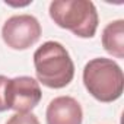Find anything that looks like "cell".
<instances>
[{"mask_svg": "<svg viewBox=\"0 0 124 124\" xmlns=\"http://www.w3.org/2000/svg\"><path fill=\"white\" fill-rule=\"evenodd\" d=\"M34 66L38 83L61 89L75 76V64L67 50L57 41H47L34 53Z\"/></svg>", "mask_w": 124, "mask_h": 124, "instance_id": "6da1fadb", "label": "cell"}, {"mask_svg": "<svg viewBox=\"0 0 124 124\" xmlns=\"http://www.w3.org/2000/svg\"><path fill=\"white\" fill-rule=\"evenodd\" d=\"M83 83L88 92L101 102L118 99L124 89L121 67L111 58H92L83 69Z\"/></svg>", "mask_w": 124, "mask_h": 124, "instance_id": "7a4b0ae2", "label": "cell"}, {"mask_svg": "<svg viewBox=\"0 0 124 124\" xmlns=\"http://www.w3.org/2000/svg\"><path fill=\"white\" fill-rule=\"evenodd\" d=\"M50 18L60 28L69 29L80 38H92L98 29V12L89 0L51 2Z\"/></svg>", "mask_w": 124, "mask_h": 124, "instance_id": "3957f363", "label": "cell"}, {"mask_svg": "<svg viewBox=\"0 0 124 124\" xmlns=\"http://www.w3.org/2000/svg\"><path fill=\"white\" fill-rule=\"evenodd\" d=\"M3 41L13 50H26L41 37V25L31 15H15L2 28Z\"/></svg>", "mask_w": 124, "mask_h": 124, "instance_id": "277c9868", "label": "cell"}, {"mask_svg": "<svg viewBox=\"0 0 124 124\" xmlns=\"http://www.w3.org/2000/svg\"><path fill=\"white\" fill-rule=\"evenodd\" d=\"M39 83L31 76L9 79L6 85V105L16 112H31L41 101Z\"/></svg>", "mask_w": 124, "mask_h": 124, "instance_id": "5b68a950", "label": "cell"}, {"mask_svg": "<svg viewBox=\"0 0 124 124\" xmlns=\"http://www.w3.org/2000/svg\"><path fill=\"white\" fill-rule=\"evenodd\" d=\"M45 118L47 124H82L83 111L75 98L57 96L48 104Z\"/></svg>", "mask_w": 124, "mask_h": 124, "instance_id": "8992f818", "label": "cell"}, {"mask_svg": "<svg viewBox=\"0 0 124 124\" xmlns=\"http://www.w3.org/2000/svg\"><path fill=\"white\" fill-rule=\"evenodd\" d=\"M102 47L117 58H124V21L109 22L102 31Z\"/></svg>", "mask_w": 124, "mask_h": 124, "instance_id": "52a82bcc", "label": "cell"}, {"mask_svg": "<svg viewBox=\"0 0 124 124\" xmlns=\"http://www.w3.org/2000/svg\"><path fill=\"white\" fill-rule=\"evenodd\" d=\"M6 124H39V121L32 112H16L8 120Z\"/></svg>", "mask_w": 124, "mask_h": 124, "instance_id": "ba28073f", "label": "cell"}, {"mask_svg": "<svg viewBox=\"0 0 124 124\" xmlns=\"http://www.w3.org/2000/svg\"><path fill=\"white\" fill-rule=\"evenodd\" d=\"M9 82V78L0 75V112L8 111V105H6V85Z\"/></svg>", "mask_w": 124, "mask_h": 124, "instance_id": "9c48e42d", "label": "cell"}]
</instances>
